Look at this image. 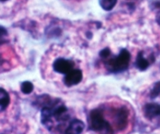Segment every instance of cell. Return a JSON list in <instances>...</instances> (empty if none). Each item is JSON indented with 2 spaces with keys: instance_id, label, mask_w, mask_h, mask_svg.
I'll list each match as a JSON object with an SVG mask.
<instances>
[{
  "instance_id": "obj_6",
  "label": "cell",
  "mask_w": 160,
  "mask_h": 134,
  "mask_svg": "<svg viewBox=\"0 0 160 134\" xmlns=\"http://www.w3.org/2000/svg\"><path fill=\"white\" fill-rule=\"evenodd\" d=\"M128 111L126 108H121L117 110L116 113V122L120 130H123L128 125Z\"/></svg>"
},
{
  "instance_id": "obj_2",
  "label": "cell",
  "mask_w": 160,
  "mask_h": 134,
  "mask_svg": "<svg viewBox=\"0 0 160 134\" xmlns=\"http://www.w3.org/2000/svg\"><path fill=\"white\" fill-rule=\"evenodd\" d=\"M131 61V53L126 49H123L120 54L108 61V67L112 72H120L126 70Z\"/></svg>"
},
{
  "instance_id": "obj_14",
  "label": "cell",
  "mask_w": 160,
  "mask_h": 134,
  "mask_svg": "<svg viewBox=\"0 0 160 134\" xmlns=\"http://www.w3.org/2000/svg\"><path fill=\"white\" fill-rule=\"evenodd\" d=\"M2 2H5V1H7V0H1Z\"/></svg>"
},
{
  "instance_id": "obj_11",
  "label": "cell",
  "mask_w": 160,
  "mask_h": 134,
  "mask_svg": "<svg viewBox=\"0 0 160 134\" xmlns=\"http://www.w3.org/2000/svg\"><path fill=\"white\" fill-rule=\"evenodd\" d=\"M34 89V85L31 82H23L20 86V90L23 94H30Z\"/></svg>"
},
{
  "instance_id": "obj_4",
  "label": "cell",
  "mask_w": 160,
  "mask_h": 134,
  "mask_svg": "<svg viewBox=\"0 0 160 134\" xmlns=\"http://www.w3.org/2000/svg\"><path fill=\"white\" fill-rule=\"evenodd\" d=\"M83 78L82 72L79 69H73L71 72L65 75L63 83L68 87L79 84Z\"/></svg>"
},
{
  "instance_id": "obj_9",
  "label": "cell",
  "mask_w": 160,
  "mask_h": 134,
  "mask_svg": "<svg viewBox=\"0 0 160 134\" xmlns=\"http://www.w3.org/2000/svg\"><path fill=\"white\" fill-rule=\"evenodd\" d=\"M149 62L147 59L144 57V55L142 52H140L137 56L136 60V67L141 71H145L149 67Z\"/></svg>"
},
{
  "instance_id": "obj_13",
  "label": "cell",
  "mask_w": 160,
  "mask_h": 134,
  "mask_svg": "<svg viewBox=\"0 0 160 134\" xmlns=\"http://www.w3.org/2000/svg\"><path fill=\"white\" fill-rule=\"evenodd\" d=\"M99 55L102 59H107V58L110 56V50L108 48L104 49V50H102L100 52Z\"/></svg>"
},
{
  "instance_id": "obj_3",
  "label": "cell",
  "mask_w": 160,
  "mask_h": 134,
  "mask_svg": "<svg viewBox=\"0 0 160 134\" xmlns=\"http://www.w3.org/2000/svg\"><path fill=\"white\" fill-rule=\"evenodd\" d=\"M53 68L56 72L67 75L73 68V62L65 58H58L53 63Z\"/></svg>"
},
{
  "instance_id": "obj_8",
  "label": "cell",
  "mask_w": 160,
  "mask_h": 134,
  "mask_svg": "<svg viewBox=\"0 0 160 134\" xmlns=\"http://www.w3.org/2000/svg\"><path fill=\"white\" fill-rule=\"evenodd\" d=\"M10 103V97L9 94L3 88L0 89V111H3L6 109Z\"/></svg>"
},
{
  "instance_id": "obj_5",
  "label": "cell",
  "mask_w": 160,
  "mask_h": 134,
  "mask_svg": "<svg viewBox=\"0 0 160 134\" xmlns=\"http://www.w3.org/2000/svg\"><path fill=\"white\" fill-rule=\"evenodd\" d=\"M144 115L148 119L160 116V105L156 103H148L144 107Z\"/></svg>"
},
{
  "instance_id": "obj_12",
  "label": "cell",
  "mask_w": 160,
  "mask_h": 134,
  "mask_svg": "<svg viewBox=\"0 0 160 134\" xmlns=\"http://www.w3.org/2000/svg\"><path fill=\"white\" fill-rule=\"evenodd\" d=\"M160 94V82L156 83L154 86V87L152 88L151 91V94H150V97L152 99H154L156 97H157Z\"/></svg>"
},
{
  "instance_id": "obj_1",
  "label": "cell",
  "mask_w": 160,
  "mask_h": 134,
  "mask_svg": "<svg viewBox=\"0 0 160 134\" xmlns=\"http://www.w3.org/2000/svg\"><path fill=\"white\" fill-rule=\"evenodd\" d=\"M88 126L90 130L95 132H101L105 134H112L113 132L110 124L104 119L102 111L100 109H94L90 111Z\"/></svg>"
},
{
  "instance_id": "obj_7",
  "label": "cell",
  "mask_w": 160,
  "mask_h": 134,
  "mask_svg": "<svg viewBox=\"0 0 160 134\" xmlns=\"http://www.w3.org/2000/svg\"><path fill=\"white\" fill-rule=\"evenodd\" d=\"M85 125L79 119H73L65 130L64 134H81L84 130Z\"/></svg>"
},
{
  "instance_id": "obj_10",
  "label": "cell",
  "mask_w": 160,
  "mask_h": 134,
  "mask_svg": "<svg viewBox=\"0 0 160 134\" xmlns=\"http://www.w3.org/2000/svg\"><path fill=\"white\" fill-rule=\"evenodd\" d=\"M117 3V0H99L101 7L106 11H109L113 9Z\"/></svg>"
}]
</instances>
